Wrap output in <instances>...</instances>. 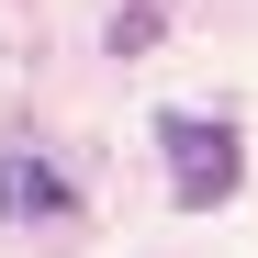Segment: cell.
<instances>
[{
	"label": "cell",
	"mask_w": 258,
	"mask_h": 258,
	"mask_svg": "<svg viewBox=\"0 0 258 258\" xmlns=\"http://www.w3.org/2000/svg\"><path fill=\"white\" fill-rule=\"evenodd\" d=\"M157 23H168L157 0H146V12H112V34H101V45H112V56H135V45H157Z\"/></svg>",
	"instance_id": "3957f363"
},
{
	"label": "cell",
	"mask_w": 258,
	"mask_h": 258,
	"mask_svg": "<svg viewBox=\"0 0 258 258\" xmlns=\"http://www.w3.org/2000/svg\"><path fill=\"white\" fill-rule=\"evenodd\" d=\"M0 213H12V225H23V213H68V180L45 157H0Z\"/></svg>",
	"instance_id": "7a4b0ae2"
},
{
	"label": "cell",
	"mask_w": 258,
	"mask_h": 258,
	"mask_svg": "<svg viewBox=\"0 0 258 258\" xmlns=\"http://www.w3.org/2000/svg\"><path fill=\"white\" fill-rule=\"evenodd\" d=\"M157 157H168V202L180 213L236 202V180H247V135L236 123H202V112H157Z\"/></svg>",
	"instance_id": "6da1fadb"
}]
</instances>
